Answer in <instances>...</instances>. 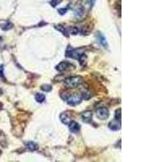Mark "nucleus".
Returning a JSON list of instances; mask_svg holds the SVG:
<instances>
[{
    "mask_svg": "<svg viewBox=\"0 0 162 162\" xmlns=\"http://www.w3.org/2000/svg\"><path fill=\"white\" fill-rule=\"evenodd\" d=\"M62 0H52L50 2V5L52 6V7H56L58 4H59L60 3H61Z\"/></svg>",
    "mask_w": 162,
    "mask_h": 162,
    "instance_id": "18",
    "label": "nucleus"
},
{
    "mask_svg": "<svg viewBox=\"0 0 162 162\" xmlns=\"http://www.w3.org/2000/svg\"><path fill=\"white\" fill-rule=\"evenodd\" d=\"M85 10L86 8L84 7V5L83 4H80V1L79 3H77L76 8L74 9L76 17H82V15H83L85 13Z\"/></svg>",
    "mask_w": 162,
    "mask_h": 162,
    "instance_id": "6",
    "label": "nucleus"
},
{
    "mask_svg": "<svg viewBox=\"0 0 162 162\" xmlns=\"http://www.w3.org/2000/svg\"><path fill=\"white\" fill-rule=\"evenodd\" d=\"M69 129L72 133H78L79 131V129H80V126L77 123L72 121L71 123H69Z\"/></svg>",
    "mask_w": 162,
    "mask_h": 162,
    "instance_id": "10",
    "label": "nucleus"
},
{
    "mask_svg": "<svg viewBox=\"0 0 162 162\" xmlns=\"http://www.w3.org/2000/svg\"><path fill=\"white\" fill-rule=\"evenodd\" d=\"M69 32L72 35H76V34H78V32H79V29L78 28H76V27H72V28H70V29H68Z\"/></svg>",
    "mask_w": 162,
    "mask_h": 162,
    "instance_id": "15",
    "label": "nucleus"
},
{
    "mask_svg": "<svg viewBox=\"0 0 162 162\" xmlns=\"http://www.w3.org/2000/svg\"><path fill=\"white\" fill-rule=\"evenodd\" d=\"M82 98H83V97H82L81 95L76 94V95L69 96L67 98H66V100H67V102L70 105H76V104H79V103L81 102Z\"/></svg>",
    "mask_w": 162,
    "mask_h": 162,
    "instance_id": "2",
    "label": "nucleus"
},
{
    "mask_svg": "<svg viewBox=\"0 0 162 162\" xmlns=\"http://www.w3.org/2000/svg\"><path fill=\"white\" fill-rule=\"evenodd\" d=\"M41 89L43 91H46V92H50V91L52 89V88H51L50 85H49V84H43V85L41 86Z\"/></svg>",
    "mask_w": 162,
    "mask_h": 162,
    "instance_id": "16",
    "label": "nucleus"
},
{
    "mask_svg": "<svg viewBox=\"0 0 162 162\" xmlns=\"http://www.w3.org/2000/svg\"><path fill=\"white\" fill-rule=\"evenodd\" d=\"M96 37H97V39L98 40L99 43L101 44L102 46L105 47V48L108 47V42H107L105 37H104V36L101 32H97V34H96Z\"/></svg>",
    "mask_w": 162,
    "mask_h": 162,
    "instance_id": "7",
    "label": "nucleus"
},
{
    "mask_svg": "<svg viewBox=\"0 0 162 162\" xmlns=\"http://www.w3.org/2000/svg\"><path fill=\"white\" fill-rule=\"evenodd\" d=\"M109 126V128L112 130H119L121 128V121L114 119V120H113V121L110 122Z\"/></svg>",
    "mask_w": 162,
    "mask_h": 162,
    "instance_id": "9",
    "label": "nucleus"
},
{
    "mask_svg": "<svg viewBox=\"0 0 162 162\" xmlns=\"http://www.w3.org/2000/svg\"><path fill=\"white\" fill-rule=\"evenodd\" d=\"M27 146H28V148H29V150H31V151H35V150H36L38 148L37 144H35L34 142H29L27 144Z\"/></svg>",
    "mask_w": 162,
    "mask_h": 162,
    "instance_id": "14",
    "label": "nucleus"
},
{
    "mask_svg": "<svg viewBox=\"0 0 162 162\" xmlns=\"http://www.w3.org/2000/svg\"><path fill=\"white\" fill-rule=\"evenodd\" d=\"M0 154H1V151H0Z\"/></svg>",
    "mask_w": 162,
    "mask_h": 162,
    "instance_id": "23",
    "label": "nucleus"
},
{
    "mask_svg": "<svg viewBox=\"0 0 162 162\" xmlns=\"http://www.w3.org/2000/svg\"><path fill=\"white\" fill-rule=\"evenodd\" d=\"M81 117H82V119H83L84 123H90L92 118H93V113H92V111L88 110V111L83 113Z\"/></svg>",
    "mask_w": 162,
    "mask_h": 162,
    "instance_id": "11",
    "label": "nucleus"
},
{
    "mask_svg": "<svg viewBox=\"0 0 162 162\" xmlns=\"http://www.w3.org/2000/svg\"><path fill=\"white\" fill-rule=\"evenodd\" d=\"M95 1H96V0H90V3H91L90 4H92V6H93V4H94V3H95Z\"/></svg>",
    "mask_w": 162,
    "mask_h": 162,
    "instance_id": "22",
    "label": "nucleus"
},
{
    "mask_svg": "<svg viewBox=\"0 0 162 162\" xmlns=\"http://www.w3.org/2000/svg\"><path fill=\"white\" fill-rule=\"evenodd\" d=\"M67 11V8H60V9H58V14H60L61 15H63L66 14Z\"/></svg>",
    "mask_w": 162,
    "mask_h": 162,
    "instance_id": "20",
    "label": "nucleus"
},
{
    "mask_svg": "<svg viewBox=\"0 0 162 162\" xmlns=\"http://www.w3.org/2000/svg\"><path fill=\"white\" fill-rule=\"evenodd\" d=\"M0 77H4V66L1 65L0 66Z\"/></svg>",
    "mask_w": 162,
    "mask_h": 162,
    "instance_id": "21",
    "label": "nucleus"
},
{
    "mask_svg": "<svg viewBox=\"0 0 162 162\" xmlns=\"http://www.w3.org/2000/svg\"><path fill=\"white\" fill-rule=\"evenodd\" d=\"M35 99L37 102L42 103L46 100V96L42 93H36V96H35Z\"/></svg>",
    "mask_w": 162,
    "mask_h": 162,
    "instance_id": "13",
    "label": "nucleus"
},
{
    "mask_svg": "<svg viewBox=\"0 0 162 162\" xmlns=\"http://www.w3.org/2000/svg\"><path fill=\"white\" fill-rule=\"evenodd\" d=\"M55 28L58 29V31H60V32H62L63 34H66V35H67V32H66V29H65L63 26H62V25H59L56 26Z\"/></svg>",
    "mask_w": 162,
    "mask_h": 162,
    "instance_id": "17",
    "label": "nucleus"
},
{
    "mask_svg": "<svg viewBox=\"0 0 162 162\" xmlns=\"http://www.w3.org/2000/svg\"><path fill=\"white\" fill-rule=\"evenodd\" d=\"M74 68V66L72 65V63H70L68 62H61L56 67V70L58 72H65L67 70H71V69Z\"/></svg>",
    "mask_w": 162,
    "mask_h": 162,
    "instance_id": "5",
    "label": "nucleus"
},
{
    "mask_svg": "<svg viewBox=\"0 0 162 162\" xmlns=\"http://www.w3.org/2000/svg\"><path fill=\"white\" fill-rule=\"evenodd\" d=\"M83 54V50H75V49H68L67 51V56L70 58H75V59H79L80 56Z\"/></svg>",
    "mask_w": 162,
    "mask_h": 162,
    "instance_id": "3",
    "label": "nucleus"
},
{
    "mask_svg": "<svg viewBox=\"0 0 162 162\" xmlns=\"http://www.w3.org/2000/svg\"><path fill=\"white\" fill-rule=\"evenodd\" d=\"M109 115V109L105 107H101V108H99L97 110V117L101 120L107 119Z\"/></svg>",
    "mask_w": 162,
    "mask_h": 162,
    "instance_id": "4",
    "label": "nucleus"
},
{
    "mask_svg": "<svg viewBox=\"0 0 162 162\" xmlns=\"http://www.w3.org/2000/svg\"><path fill=\"white\" fill-rule=\"evenodd\" d=\"M115 118L117 120H119V121H121V109H118L117 111H116V114H115Z\"/></svg>",
    "mask_w": 162,
    "mask_h": 162,
    "instance_id": "19",
    "label": "nucleus"
},
{
    "mask_svg": "<svg viewBox=\"0 0 162 162\" xmlns=\"http://www.w3.org/2000/svg\"><path fill=\"white\" fill-rule=\"evenodd\" d=\"M0 27L2 28L3 30H8V29H11L13 25L12 24H11L10 22H3V23H0Z\"/></svg>",
    "mask_w": 162,
    "mask_h": 162,
    "instance_id": "12",
    "label": "nucleus"
},
{
    "mask_svg": "<svg viewBox=\"0 0 162 162\" xmlns=\"http://www.w3.org/2000/svg\"><path fill=\"white\" fill-rule=\"evenodd\" d=\"M83 82V79L80 76H73L64 80L65 86L68 88H75L79 86Z\"/></svg>",
    "mask_w": 162,
    "mask_h": 162,
    "instance_id": "1",
    "label": "nucleus"
},
{
    "mask_svg": "<svg viewBox=\"0 0 162 162\" xmlns=\"http://www.w3.org/2000/svg\"><path fill=\"white\" fill-rule=\"evenodd\" d=\"M0 41H1V37H0Z\"/></svg>",
    "mask_w": 162,
    "mask_h": 162,
    "instance_id": "24",
    "label": "nucleus"
},
{
    "mask_svg": "<svg viewBox=\"0 0 162 162\" xmlns=\"http://www.w3.org/2000/svg\"><path fill=\"white\" fill-rule=\"evenodd\" d=\"M60 120L63 124L67 125L69 123L72 122V119H71V116L67 112H64V113H62L61 115H60Z\"/></svg>",
    "mask_w": 162,
    "mask_h": 162,
    "instance_id": "8",
    "label": "nucleus"
}]
</instances>
